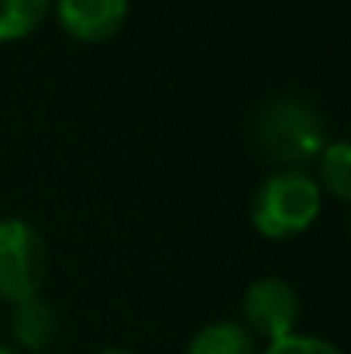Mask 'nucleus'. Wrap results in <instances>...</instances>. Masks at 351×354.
<instances>
[{"label": "nucleus", "instance_id": "f257e3e1", "mask_svg": "<svg viewBox=\"0 0 351 354\" xmlns=\"http://www.w3.org/2000/svg\"><path fill=\"white\" fill-rule=\"evenodd\" d=\"M255 145L258 155L282 165V169H300L327 148V127L317 114L314 104L296 100V97H279L265 104L255 118Z\"/></svg>", "mask_w": 351, "mask_h": 354}, {"label": "nucleus", "instance_id": "f03ea898", "mask_svg": "<svg viewBox=\"0 0 351 354\" xmlns=\"http://www.w3.org/2000/svg\"><path fill=\"white\" fill-rule=\"evenodd\" d=\"M321 186L303 169H279L265 176L251 196V224L269 241H289L321 217Z\"/></svg>", "mask_w": 351, "mask_h": 354}, {"label": "nucleus", "instance_id": "7ed1b4c3", "mask_svg": "<svg viewBox=\"0 0 351 354\" xmlns=\"http://www.w3.org/2000/svg\"><path fill=\"white\" fill-rule=\"evenodd\" d=\"M45 272H48V251L42 234L21 217H3L0 221V299L17 306L38 296Z\"/></svg>", "mask_w": 351, "mask_h": 354}, {"label": "nucleus", "instance_id": "20e7f679", "mask_svg": "<svg viewBox=\"0 0 351 354\" xmlns=\"http://www.w3.org/2000/svg\"><path fill=\"white\" fill-rule=\"evenodd\" d=\"M241 317H244L241 327H244L251 337H265L269 344H272V341H282V337L296 334L300 296H296V289H293L286 279H279V275L255 279V282L244 289Z\"/></svg>", "mask_w": 351, "mask_h": 354}, {"label": "nucleus", "instance_id": "39448f33", "mask_svg": "<svg viewBox=\"0 0 351 354\" xmlns=\"http://www.w3.org/2000/svg\"><path fill=\"white\" fill-rule=\"evenodd\" d=\"M59 28L87 45L111 41L127 21V0H52Z\"/></svg>", "mask_w": 351, "mask_h": 354}, {"label": "nucleus", "instance_id": "423d86ee", "mask_svg": "<svg viewBox=\"0 0 351 354\" xmlns=\"http://www.w3.org/2000/svg\"><path fill=\"white\" fill-rule=\"evenodd\" d=\"M10 334H14V341L24 351L45 354L55 344V337H59V313H55V306L48 299H42V296H31V299L17 303L14 313H10Z\"/></svg>", "mask_w": 351, "mask_h": 354}, {"label": "nucleus", "instance_id": "0eeeda50", "mask_svg": "<svg viewBox=\"0 0 351 354\" xmlns=\"http://www.w3.org/2000/svg\"><path fill=\"white\" fill-rule=\"evenodd\" d=\"M186 354H258V348H255V337L237 320H217L193 334Z\"/></svg>", "mask_w": 351, "mask_h": 354}, {"label": "nucleus", "instance_id": "6e6552de", "mask_svg": "<svg viewBox=\"0 0 351 354\" xmlns=\"http://www.w3.org/2000/svg\"><path fill=\"white\" fill-rule=\"evenodd\" d=\"M52 0H0V41H21L48 17Z\"/></svg>", "mask_w": 351, "mask_h": 354}, {"label": "nucleus", "instance_id": "1a4fd4ad", "mask_svg": "<svg viewBox=\"0 0 351 354\" xmlns=\"http://www.w3.org/2000/svg\"><path fill=\"white\" fill-rule=\"evenodd\" d=\"M321 179L317 186H324L338 203L351 200V145L348 141H327V148L321 151Z\"/></svg>", "mask_w": 351, "mask_h": 354}, {"label": "nucleus", "instance_id": "9d476101", "mask_svg": "<svg viewBox=\"0 0 351 354\" xmlns=\"http://www.w3.org/2000/svg\"><path fill=\"white\" fill-rule=\"evenodd\" d=\"M262 354H341L331 341L324 337H310V334H289L282 341H272Z\"/></svg>", "mask_w": 351, "mask_h": 354}, {"label": "nucleus", "instance_id": "9b49d317", "mask_svg": "<svg viewBox=\"0 0 351 354\" xmlns=\"http://www.w3.org/2000/svg\"><path fill=\"white\" fill-rule=\"evenodd\" d=\"M100 354H134V351H127V348H107V351H100Z\"/></svg>", "mask_w": 351, "mask_h": 354}, {"label": "nucleus", "instance_id": "f8f14e48", "mask_svg": "<svg viewBox=\"0 0 351 354\" xmlns=\"http://www.w3.org/2000/svg\"><path fill=\"white\" fill-rule=\"evenodd\" d=\"M0 354H17L14 348H0Z\"/></svg>", "mask_w": 351, "mask_h": 354}]
</instances>
